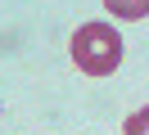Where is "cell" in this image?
I'll return each mask as SVG.
<instances>
[{"label":"cell","instance_id":"6da1fadb","mask_svg":"<svg viewBox=\"0 0 149 135\" xmlns=\"http://www.w3.org/2000/svg\"><path fill=\"white\" fill-rule=\"evenodd\" d=\"M72 63L86 77H113L122 63V36L113 23H81L72 32Z\"/></svg>","mask_w":149,"mask_h":135},{"label":"cell","instance_id":"7a4b0ae2","mask_svg":"<svg viewBox=\"0 0 149 135\" xmlns=\"http://www.w3.org/2000/svg\"><path fill=\"white\" fill-rule=\"evenodd\" d=\"M104 9H109L113 18H122V23L149 18V0H104Z\"/></svg>","mask_w":149,"mask_h":135},{"label":"cell","instance_id":"3957f363","mask_svg":"<svg viewBox=\"0 0 149 135\" xmlns=\"http://www.w3.org/2000/svg\"><path fill=\"white\" fill-rule=\"evenodd\" d=\"M122 135H149V104H145V108H136V113H127Z\"/></svg>","mask_w":149,"mask_h":135}]
</instances>
